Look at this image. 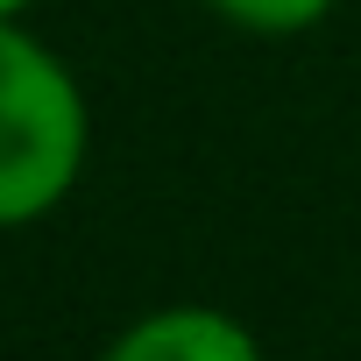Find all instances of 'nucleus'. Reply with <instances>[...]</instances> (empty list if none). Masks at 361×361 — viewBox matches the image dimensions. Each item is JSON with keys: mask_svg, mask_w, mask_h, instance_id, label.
<instances>
[{"mask_svg": "<svg viewBox=\"0 0 361 361\" xmlns=\"http://www.w3.org/2000/svg\"><path fill=\"white\" fill-rule=\"evenodd\" d=\"M29 8H36V0H0V22H22Z\"/></svg>", "mask_w": 361, "mask_h": 361, "instance_id": "obj_4", "label": "nucleus"}, {"mask_svg": "<svg viewBox=\"0 0 361 361\" xmlns=\"http://www.w3.org/2000/svg\"><path fill=\"white\" fill-rule=\"evenodd\" d=\"M99 361H269V354L255 326L220 305H156V312H135L99 347Z\"/></svg>", "mask_w": 361, "mask_h": 361, "instance_id": "obj_2", "label": "nucleus"}, {"mask_svg": "<svg viewBox=\"0 0 361 361\" xmlns=\"http://www.w3.org/2000/svg\"><path fill=\"white\" fill-rule=\"evenodd\" d=\"M206 8L227 29H248V36H305V29H319L340 8V0H206Z\"/></svg>", "mask_w": 361, "mask_h": 361, "instance_id": "obj_3", "label": "nucleus"}, {"mask_svg": "<svg viewBox=\"0 0 361 361\" xmlns=\"http://www.w3.org/2000/svg\"><path fill=\"white\" fill-rule=\"evenodd\" d=\"M92 99L78 71L29 29L0 22V234L50 220L85 177Z\"/></svg>", "mask_w": 361, "mask_h": 361, "instance_id": "obj_1", "label": "nucleus"}]
</instances>
